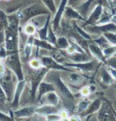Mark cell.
Listing matches in <instances>:
<instances>
[{
  "label": "cell",
  "instance_id": "cell-1",
  "mask_svg": "<svg viewBox=\"0 0 116 121\" xmlns=\"http://www.w3.org/2000/svg\"><path fill=\"white\" fill-rule=\"evenodd\" d=\"M19 21L17 15H7V25L4 28V42L5 48L8 52L18 50Z\"/></svg>",
  "mask_w": 116,
  "mask_h": 121
},
{
  "label": "cell",
  "instance_id": "cell-2",
  "mask_svg": "<svg viewBox=\"0 0 116 121\" xmlns=\"http://www.w3.org/2000/svg\"><path fill=\"white\" fill-rule=\"evenodd\" d=\"M45 81L51 82L55 86L56 89L58 91L62 97L67 100H74V95L71 92L70 88L62 81L60 74L56 70H49L45 77Z\"/></svg>",
  "mask_w": 116,
  "mask_h": 121
},
{
  "label": "cell",
  "instance_id": "cell-3",
  "mask_svg": "<svg viewBox=\"0 0 116 121\" xmlns=\"http://www.w3.org/2000/svg\"><path fill=\"white\" fill-rule=\"evenodd\" d=\"M5 64H6V66L15 74L18 81H21L24 79L22 65L18 50L11 52L7 51V57L5 59Z\"/></svg>",
  "mask_w": 116,
  "mask_h": 121
},
{
  "label": "cell",
  "instance_id": "cell-4",
  "mask_svg": "<svg viewBox=\"0 0 116 121\" xmlns=\"http://www.w3.org/2000/svg\"><path fill=\"white\" fill-rule=\"evenodd\" d=\"M16 76L8 67H6V72L0 77V85L3 87L6 95L7 100L11 101L16 85H14V77ZM17 85V84H16Z\"/></svg>",
  "mask_w": 116,
  "mask_h": 121
},
{
  "label": "cell",
  "instance_id": "cell-5",
  "mask_svg": "<svg viewBox=\"0 0 116 121\" xmlns=\"http://www.w3.org/2000/svg\"><path fill=\"white\" fill-rule=\"evenodd\" d=\"M20 14L21 17L20 18L18 17V18L22 19L24 22H27L30 18H35V17H37L39 15L42 14L48 15L50 14V12L44 5H41V4L39 3H35L25 8L24 10H22V11Z\"/></svg>",
  "mask_w": 116,
  "mask_h": 121
},
{
  "label": "cell",
  "instance_id": "cell-6",
  "mask_svg": "<svg viewBox=\"0 0 116 121\" xmlns=\"http://www.w3.org/2000/svg\"><path fill=\"white\" fill-rule=\"evenodd\" d=\"M49 71L46 67L42 66L37 69H33V73L30 76V83H31V98L33 100L36 99V94L39 84L45 79V77Z\"/></svg>",
  "mask_w": 116,
  "mask_h": 121
},
{
  "label": "cell",
  "instance_id": "cell-7",
  "mask_svg": "<svg viewBox=\"0 0 116 121\" xmlns=\"http://www.w3.org/2000/svg\"><path fill=\"white\" fill-rule=\"evenodd\" d=\"M40 60L41 62L42 66L46 67L49 70L56 71H64V72H73V70L70 68L64 66L63 64L57 62L51 56H41L40 57Z\"/></svg>",
  "mask_w": 116,
  "mask_h": 121
},
{
  "label": "cell",
  "instance_id": "cell-8",
  "mask_svg": "<svg viewBox=\"0 0 116 121\" xmlns=\"http://www.w3.org/2000/svg\"><path fill=\"white\" fill-rule=\"evenodd\" d=\"M63 65L64 66L68 67V68H73L76 69H79L82 72H91L95 69V66L97 65V61L96 60H88V61L85 62H68L65 61L64 62Z\"/></svg>",
  "mask_w": 116,
  "mask_h": 121
},
{
  "label": "cell",
  "instance_id": "cell-9",
  "mask_svg": "<svg viewBox=\"0 0 116 121\" xmlns=\"http://www.w3.org/2000/svg\"><path fill=\"white\" fill-rule=\"evenodd\" d=\"M97 119L100 121H110V120H116L115 115L114 113L113 110L111 109V105L107 102H102L100 108L99 109Z\"/></svg>",
  "mask_w": 116,
  "mask_h": 121
},
{
  "label": "cell",
  "instance_id": "cell-10",
  "mask_svg": "<svg viewBox=\"0 0 116 121\" xmlns=\"http://www.w3.org/2000/svg\"><path fill=\"white\" fill-rule=\"evenodd\" d=\"M88 50L90 52V54L93 56L97 60H99L102 63L106 64L107 63V58L104 56V51L100 48V46L93 41H90V42L87 45Z\"/></svg>",
  "mask_w": 116,
  "mask_h": 121
},
{
  "label": "cell",
  "instance_id": "cell-11",
  "mask_svg": "<svg viewBox=\"0 0 116 121\" xmlns=\"http://www.w3.org/2000/svg\"><path fill=\"white\" fill-rule=\"evenodd\" d=\"M25 83H26V81H25V79L18 81V84L16 85L15 90H14V96H13V100L11 101V107L13 108L16 109L19 106L21 93H22L23 90L25 87Z\"/></svg>",
  "mask_w": 116,
  "mask_h": 121
},
{
  "label": "cell",
  "instance_id": "cell-12",
  "mask_svg": "<svg viewBox=\"0 0 116 121\" xmlns=\"http://www.w3.org/2000/svg\"><path fill=\"white\" fill-rule=\"evenodd\" d=\"M68 0H61L59 7L57 8V11L54 14V18H53V20L52 21L53 27L54 30H57L60 26V23H61L62 17H63L64 12L65 10L66 6H68Z\"/></svg>",
  "mask_w": 116,
  "mask_h": 121
},
{
  "label": "cell",
  "instance_id": "cell-13",
  "mask_svg": "<svg viewBox=\"0 0 116 121\" xmlns=\"http://www.w3.org/2000/svg\"><path fill=\"white\" fill-rule=\"evenodd\" d=\"M52 91H57L55 86L53 85V84H52L51 82L46 81L45 80H43L39 84V85H38L37 94H36V100L38 102L45 94H46L49 92H52Z\"/></svg>",
  "mask_w": 116,
  "mask_h": 121
},
{
  "label": "cell",
  "instance_id": "cell-14",
  "mask_svg": "<svg viewBox=\"0 0 116 121\" xmlns=\"http://www.w3.org/2000/svg\"><path fill=\"white\" fill-rule=\"evenodd\" d=\"M38 103H41V104H51L58 106L60 104V98L56 91H52V92H49L46 94H45L38 101Z\"/></svg>",
  "mask_w": 116,
  "mask_h": 121
},
{
  "label": "cell",
  "instance_id": "cell-15",
  "mask_svg": "<svg viewBox=\"0 0 116 121\" xmlns=\"http://www.w3.org/2000/svg\"><path fill=\"white\" fill-rule=\"evenodd\" d=\"M104 13V8L101 4H98L95 6L94 10H92L91 14L89 15L88 18L86 19L85 24L86 25H96L98 21L102 16Z\"/></svg>",
  "mask_w": 116,
  "mask_h": 121
},
{
  "label": "cell",
  "instance_id": "cell-16",
  "mask_svg": "<svg viewBox=\"0 0 116 121\" xmlns=\"http://www.w3.org/2000/svg\"><path fill=\"white\" fill-rule=\"evenodd\" d=\"M60 108L57 106L51 104H41L40 107L36 108V114L42 116H46L51 114L59 113Z\"/></svg>",
  "mask_w": 116,
  "mask_h": 121
},
{
  "label": "cell",
  "instance_id": "cell-17",
  "mask_svg": "<svg viewBox=\"0 0 116 121\" xmlns=\"http://www.w3.org/2000/svg\"><path fill=\"white\" fill-rule=\"evenodd\" d=\"M36 107L33 106H29V107H24L22 108L15 110L13 112L14 116L17 118H28L33 116L36 114Z\"/></svg>",
  "mask_w": 116,
  "mask_h": 121
},
{
  "label": "cell",
  "instance_id": "cell-18",
  "mask_svg": "<svg viewBox=\"0 0 116 121\" xmlns=\"http://www.w3.org/2000/svg\"><path fill=\"white\" fill-rule=\"evenodd\" d=\"M63 16L66 19H68V20H81L83 22L86 21L85 18H83L77 10H76L73 7H72L70 6H66Z\"/></svg>",
  "mask_w": 116,
  "mask_h": 121
},
{
  "label": "cell",
  "instance_id": "cell-19",
  "mask_svg": "<svg viewBox=\"0 0 116 121\" xmlns=\"http://www.w3.org/2000/svg\"><path fill=\"white\" fill-rule=\"evenodd\" d=\"M101 104H102V101H101L99 99H96V100H93L92 102L90 103L87 108H86L79 116H91L92 114L95 113V112H97L99 111V109L100 108Z\"/></svg>",
  "mask_w": 116,
  "mask_h": 121
},
{
  "label": "cell",
  "instance_id": "cell-20",
  "mask_svg": "<svg viewBox=\"0 0 116 121\" xmlns=\"http://www.w3.org/2000/svg\"><path fill=\"white\" fill-rule=\"evenodd\" d=\"M68 57L72 62H85L88 61L91 59V57L85 53H79L75 52L72 53H68Z\"/></svg>",
  "mask_w": 116,
  "mask_h": 121
},
{
  "label": "cell",
  "instance_id": "cell-21",
  "mask_svg": "<svg viewBox=\"0 0 116 121\" xmlns=\"http://www.w3.org/2000/svg\"><path fill=\"white\" fill-rule=\"evenodd\" d=\"M33 46L37 47V49H43L49 51H53L57 49V47L52 45L51 43H49L47 40H41L36 38H34L33 39Z\"/></svg>",
  "mask_w": 116,
  "mask_h": 121
},
{
  "label": "cell",
  "instance_id": "cell-22",
  "mask_svg": "<svg viewBox=\"0 0 116 121\" xmlns=\"http://www.w3.org/2000/svg\"><path fill=\"white\" fill-rule=\"evenodd\" d=\"M101 34L104 33H116V23L110 22L102 25H96Z\"/></svg>",
  "mask_w": 116,
  "mask_h": 121
},
{
  "label": "cell",
  "instance_id": "cell-23",
  "mask_svg": "<svg viewBox=\"0 0 116 121\" xmlns=\"http://www.w3.org/2000/svg\"><path fill=\"white\" fill-rule=\"evenodd\" d=\"M50 17H51V14H48V17H47V20L45 23V25L43 26L42 28H41L38 30H37V33L38 35V38L41 40H46L47 38V34H48V30H49V26L50 25L51 20H50Z\"/></svg>",
  "mask_w": 116,
  "mask_h": 121
},
{
  "label": "cell",
  "instance_id": "cell-24",
  "mask_svg": "<svg viewBox=\"0 0 116 121\" xmlns=\"http://www.w3.org/2000/svg\"><path fill=\"white\" fill-rule=\"evenodd\" d=\"M33 39H34V36L30 35L28 37L27 42L25 45V48H24V56L26 60H29V57L31 56L32 53V49L33 48Z\"/></svg>",
  "mask_w": 116,
  "mask_h": 121
},
{
  "label": "cell",
  "instance_id": "cell-25",
  "mask_svg": "<svg viewBox=\"0 0 116 121\" xmlns=\"http://www.w3.org/2000/svg\"><path fill=\"white\" fill-rule=\"evenodd\" d=\"M100 78L102 80L103 83L105 84L106 85H112L114 82V78L111 76V73L106 69H103L100 72Z\"/></svg>",
  "mask_w": 116,
  "mask_h": 121
},
{
  "label": "cell",
  "instance_id": "cell-26",
  "mask_svg": "<svg viewBox=\"0 0 116 121\" xmlns=\"http://www.w3.org/2000/svg\"><path fill=\"white\" fill-rule=\"evenodd\" d=\"M68 81H69L70 84H72L73 85H79L83 83L84 78L79 73L71 72L69 76H68Z\"/></svg>",
  "mask_w": 116,
  "mask_h": 121
},
{
  "label": "cell",
  "instance_id": "cell-27",
  "mask_svg": "<svg viewBox=\"0 0 116 121\" xmlns=\"http://www.w3.org/2000/svg\"><path fill=\"white\" fill-rule=\"evenodd\" d=\"M95 1V0H87V1L83 3L79 6H78L77 11L82 15L83 18H86V16H87V12H88V10H89L90 6H91L92 3H94Z\"/></svg>",
  "mask_w": 116,
  "mask_h": 121
},
{
  "label": "cell",
  "instance_id": "cell-28",
  "mask_svg": "<svg viewBox=\"0 0 116 121\" xmlns=\"http://www.w3.org/2000/svg\"><path fill=\"white\" fill-rule=\"evenodd\" d=\"M69 40L65 37H59L57 38V45L56 47L61 50H66L69 47Z\"/></svg>",
  "mask_w": 116,
  "mask_h": 121
},
{
  "label": "cell",
  "instance_id": "cell-29",
  "mask_svg": "<svg viewBox=\"0 0 116 121\" xmlns=\"http://www.w3.org/2000/svg\"><path fill=\"white\" fill-rule=\"evenodd\" d=\"M73 26H74V28H75V30H76V31L77 32V34H79V36H80L81 38H83V39L89 41V42H90V41H92L93 38H92V37L88 33H87L84 30L79 28L76 23V22H73Z\"/></svg>",
  "mask_w": 116,
  "mask_h": 121
},
{
  "label": "cell",
  "instance_id": "cell-30",
  "mask_svg": "<svg viewBox=\"0 0 116 121\" xmlns=\"http://www.w3.org/2000/svg\"><path fill=\"white\" fill-rule=\"evenodd\" d=\"M92 41H93L94 42H95L96 44H98L99 45L100 48L102 49H106L107 47L111 45L110 44V42H109L106 39V38H105L104 35L99 36L98 38H96V39H94V38H93Z\"/></svg>",
  "mask_w": 116,
  "mask_h": 121
},
{
  "label": "cell",
  "instance_id": "cell-31",
  "mask_svg": "<svg viewBox=\"0 0 116 121\" xmlns=\"http://www.w3.org/2000/svg\"><path fill=\"white\" fill-rule=\"evenodd\" d=\"M46 7L49 10L51 14H54L57 11V7H56L54 0H41Z\"/></svg>",
  "mask_w": 116,
  "mask_h": 121
},
{
  "label": "cell",
  "instance_id": "cell-32",
  "mask_svg": "<svg viewBox=\"0 0 116 121\" xmlns=\"http://www.w3.org/2000/svg\"><path fill=\"white\" fill-rule=\"evenodd\" d=\"M91 103V101L87 100V99H82L78 102V105H77V113L79 115H80L84 110L87 108V106L89 105V104Z\"/></svg>",
  "mask_w": 116,
  "mask_h": 121
},
{
  "label": "cell",
  "instance_id": "cell-33",
  "mask_svg": "<svg viewBox=\"0 0 116 121\" xmlns=\"http://www.w3.org/2000/svg\"><path fill=\"white\" fill-rule=\"evenodd\" d=\"M46 40L48 41L49 43H51L52 45H54V46H56V45H57V37H56L54 32H53V26L51 25H49V26Z\"/></svg>",
  "mask_w": 116,
  "mask_h": 121
},
{
  "label": "cell",
  "instance_id": "cell-34",
  "mask_svg": "<svg viewBox=\"0 0 116 121\" xmlns=\"http://www.w3.org/2000/svg\"><path fill=\"white\" fill-rule=\"evenodd\" d=\"M23 32L28 36L34 35L36 32H37V28L32 23H28L23 28Z\"/></svg>",
  "mask_w": 116,
  "mask_h": 121
},
{
  "label": "cell",
  "instance_id": "cell-35",
  "mask_svg": "<svg viewBox=\"0 0 116 121\" xmlns=\"http://www.w3.org/2000/svg\"><path fill=\"white\" fill-rule=\"evenodd\" d=\"M7 25V15L0 9V30H4Z\"/></svg>",
  "mask_w": 116,
  "mask_h": 121
},
{
  "label": "cell",
  "instance_id": "cell-36",
  "mask_svg": "<svg viewBox=\"0 0 116 121\" xmlns=\"http://www.w3.org/2000/svg\"><path fill=\"white\" fill-rule=\"evenodd\" d=\"M103 35L106 38L111 45H116V33H104Z\"/></svg>",
  "mask_w": 116,
  "mask_h": 121
},
{
  "label": "cell",
  "instance_id": "cell-37",
  "mask_svg": "<svg viewBox=\"0 0 116 121\" xmlns=\"http://www.w3.org/2000/svg\"><path fill=\"white\" fill-rule=\"evenodd\" d=\"M29 65L33 69H40L41 67H42L41 62L40 59H37V58H33V59H31L29 60Z\"/></svg>",
  "mask_w": 116,
  "mask_h": 121
},
{
  "label": "cell",
  "instance_id": "cell-38",
  "mask_svg": "<svg viewBox=\"0 0 116 121\" xmlns=\"http://www.w3.org/2000/svg\"><path fill=\"white\" fill-rule=\"evenodd\" d=\"M108 66L111 67V68H114L116 69V57L113 56V57H111L109 58H107V63Z\"/></svg>",
  "mask_w": 116,
  "mask_h": 121
},
{
  "label": "cell",
  "instance_id": "cell-39",
  "mask_svg": "<svg viewBox=\"0 0 116 121\" xmlns=\"http://www.w3.org/2000/svg\"><path fill=\"white\" fill-rule=\"evenodd\" d=\"M79 93H80L81 96L87 97L91 93V89H90L89 87H87V86H83V87L80 89V91H79Z\"/></svg>",
  "mask_w": 116,
  "mask_h": 121
},
{
  "label": "cell",
  "instance_id": "cell-40",
  "mask_svg": "<svg viewBox=\"0 0 116 121\" xmlns=\"http://www.w3.org/2000/svg\"><path fill=\"white\" fill-rule=\"evenodd\" d=\"M6 100H7V98H6V95L5 93V92H4L3 87L1 86L0 85V104H4Z\"/></svg>",
  "mask_w": 116,
  "mask_h": 121
},
{
  "label": "cell",
  "instance_id": "cell-41",
  "mask_svg": "<svg viewBox=\"0 0 116 121\" xmlns=\"http://www.w3.org/2000/svg\"><path fill=\"white\" fill-rule=\"evenodd\" d=\"M83 3V0H68V5L72 6H79V5H81Z\"/></svg>",
  "mask_w": 116,
  "mask_h": 121
},
{
  "label": "cell",
  "instance_id": "cell-42",
  "mask_svg": "<svg viewBox=\"0 0 116 121\" xmlns=\"http://www.w3.org/2000/svg\"><path fill=\"white\" fill-rule=\"evenodd\" d=\"M7 57V50L5 48V45H0V58L2 59H6Z\"/></svg>",
  "mask_w": 116,
  "mask_h": 121
},
{
  "label": "cell",
  "instance_id": "cell-43",
  "mask_svg": "<svg viewBox=\"0 0 116 121\" xmlns=\"http://www.w3.org/2000/svg\"><path fill=\"white\" fill-rule=\"evenodd\" d=\"M9 120H13V119L10 117V116L0 111V121H9Z\"/></svg>",
  "mask_w": 116,
  "mask_h": 121
},
{
  "label": "cell",
  "instance_id": "cell-44",
  "mask_svg": "<svg viewBox=\"0 0 116 121\" xmlns=\"http://www.w3.org/2000/svg\"><path fill=\"white\" fill-rule=\"evenodd\" d=\"M46 120H61V117H60L59 113L56 114H51V115L46 116Z\"/></svg>",
  "mask_w": 116,
  "mask_h": 121
},
{
  "label": "cell",
  "instance_id": "cell-45",
  "mask_svg": "<svg viewBox=\"0 0 116 121\" xmlns=\"http://www.w3.org/2000/svg\"><path fill=\"white\" fill-rule=\"evenodd\" d=\"M6 65H5V62H4V59L0 58V77L4 74V73L6 72Z\"/></svg>",
  "mask_w": 116,
  "mask_h": 121
},
{
  "label": "cell",
  "instance_id": "cell-46",
  "mask_svg": "<svg viewBox=\"0 0 116 121\" xmlns=\"http://www.w3.org/2000/svg\"><path fill=\"white\" fill-rule=\"evenodd\" d=\"M59 115H60V117H61V120H68V113L66 110H60L59 112Z\"/></svg>",
  "mask_w": 116,
  "mask_h": 121
},
{
  "label": "cell",
  "instance_id": "cell-47",
  "mask_svg": "<svg viewBox=\"0 0 116 121\" xmlns=\"http://www.w3.org/2000/svg\"><path fill=\"white\" fill-rule=\"evenodd\" d=\"M5 42V36H4V30H0V45H3Z\"/></svg>",
  "mask_w": 116,
  "mask_h": 121
},
{
  "label": "cell",
  "instance_id": "cell-48",
  "mask_svg": "<svg viewBox=\"0 0 116 121\" xmlns=\"http://www.w3.org/2000/svg\"><path fill=\"white\" fill-rule=\"evenodd\" d=\"M109 72L111 73V76L113 77L114 80H116V69L114 68H111V67L109 66V69H108Z\"/></svg>",
  "mask_w": 116,
  "mask_h": 121
},
{
  "label": "cell",
  "instance_id": "cell-49",
  "mask_svg": "<svg viewBox=\"0 0 116 121\" xmlns=\"http://www.w3.org/2000/svg\"><path fill=\"white\" fill-rule=\"evenodd\" d=\"M80 118H79V116H72L71 118H68V120H79Z\"/></svg>",
  "mask_w": 116,
  "mask_h": 121
},
{
  "label": "cell",
  "instance_id": "cell-50",
  "mask_svg": "<svg viewBox=\"0 0 116 121\" xmlns=\"http://www.w3.org/2000/svg\"><path fill=\"white\" fill-rule=\"evenodd\" d=\"M104 1H106L107 3H108L110 5H112V3H113V1L114 0H104Z\"/></svg>",
  "mask_w": 116,
  "mask_h": 121
}]
</instances>
